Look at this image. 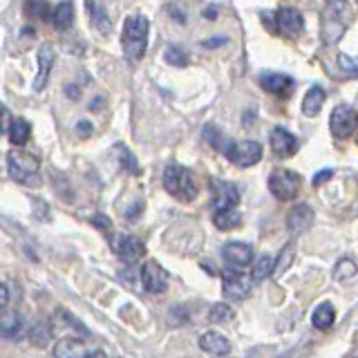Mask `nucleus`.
Segmentation results:
<instances>
[{"mask_svg":"<svg viewBox=\"0 0 358 358\" xmlns=\"http://www.w3.org/2000/svg\"><path fill=\"white\" fill-rule=\"evenodd\" d=\"M7 304H9V289L0 282V313L7 309Z\"/></svg>","mask_w":358,"mask_h":358,"instance_id":"35","label":"nucleus"},{"mask_svg":"<svg viewBox=\"0 0 358 358\" xmlns=\"http://www.w3.org/2000/svg\"><path fill=\"white\" fill-rule=\"evenodd\" d=\"M260 88L273 94V97H289V92L293 90V79L280 72H265L260 75Z\"/></svg>","mask_w":358,"mask_h":358,"instance_id":"12","label":"nucleus"},{"mask_svg":"<svg viewBox=\"0 0 358 358\" xmlns=\"http://www.w3.org/2000/svg\"><path fill=\"white\" fill-rule=\"evenodd\" d=\"M358 273V267H356V262L350 260V258H343L336 262V269H334V276L338 278V280H350L354 278Z\"/></svg>","mask_w":358,"mask_h":358,"instance_id":"30","label":"nucleus"},{"mask_svg":"<svg viewBox=\"0 0 358 358\" xmlns=\"http://www.w3.org/2000/svg\"><path fill=\"white\" fill-rule=\"evenodd\" d=\"M79 130L88 132V130H92V125H90V123H86V121H83V123H79Z\"/></svg>","mask_w":358,"mask_h":358,"instance_id":"38","label":"nucleus"},{"mask_svg":"<svg viewBox=\"0 0 358 358\" xmlns=\"http://www.w3.org/2000/svg\"><path fill=\"white\" fill-rule=\"evenodd\" d=\"M278 358H289V356H278Z\"/></svg>","mask_w":358,"mask_h":358,"instance_id":"41","label":"nucleus"},{"mask_svg":"<svg viewBox=\"0 0 358 358\" xmlns=\"http://www.w3.org/2000/svg\"><path fill=\"white\" fill-rule=\"evenodd\" d=\"M166 63H171V65H177V68H184L186 63H188V56H186V52H182L179 47H168L166 49V54H164Z\"/></svg>","mask_w":358,"mask_h":358,"instance_id":"31","label":"nucleus"},{"mask_svg":"<svg viewBox=\"0 0 358 358\" xmlns=\"http://www.w3.org/2000/svg\"><path fill=\"white\" fill-rule=\"evenodd\" d=\"M88 14H90V18H92V23H94V27H97L101 34H108V31L112 29V25H110V16H108V12H105V9L99 5V3H94V0H88Z\"/></svg>","mask_w":358,"mask_h":358,"instance_id":"25","label":"nucleus"},{"mask_svg":"<svg viewBox=\"0 0 358 358\" xmlns=\"http://www.w3.org/2000/svg\"><path fill=\"white\" fill-rule=\"evenodd\" d=\"M38 72H36V79H34V90H43L47 86V79H49V72L54 68V49L49 45H43L38 49Z\"/></svg>","mask_w":358,"mask_h":358,"instance_id":"18","label":"nucleus"},{"mask_svg":"<svg viewBox=\"0 0 358 358\" xmlns=\"http://www.w3.org/2000/svg\"><path fill=\"white\" fill-rule=\"evenodd\" d=\"M222 256L233 269H244L254 262V249L247 242H226L222 249Z\"/></svg>","mask_w":358,"mask_h":358,"instance_id":"10","label":"nucleus"},{"mask_svg":"<svg viewBox=\"0 0 358 358\" xmlns=\"http://www.w3.org/2000/svg\"><path fill=\"white\" fill-rule=\"evenodd\" d=\"M141 284L148 293H164L168 287V273L164 271L162 265L148 260L141 267Z\"/></svg>","mask_w":358,"mask_h":358,"instance_id":"9","label":"nucleus"},{"mask_svg":"<svg viewBox=\"0 0 358 358\" xmlns=\"http://www.w3.org/2000/svg\"><path fill=\"white\" fill-rule=\"evenodd\" d=\"M240 222H242V215L238 208H222V210H215V215H213V224L219 231H231Z\"/></svg>","mask_w":358,"mask_h":358,"instance_id":"24","label":"nucleus"},{"mask_svg":"<svg viewBox=\"0 0 358 358\" xmlns=\"http://www.w3.org/2000/svg\"><path fill=\"white\" fill-rule=\"evenodd\" d=\"M233 316H235L233 307H231V304H226V302H217L208 311L210 322H231V320H233Z\"/></svg>","mask_w":358,"mask_h":358,"instance_id":"28","label":"nucleus"},{"mask_svg":"<svg viewBox=\"0 0 358 358\" xmlns=\"http://www.w3.org/2000/svg\"><path fill=\"white\" fill-rule=\"evenodd\" d=\"M347 358H358V354H352V356H347Z\"/></svg>","mask_w":358,"mask_h":358,"instance_id":"40","label":"nucleus"},{"mask_svg":"<svg viewBox=\"0 0 358 358\" xmlns=\"http://www.w3.org/2000/svg\"><path fill=\"white\" fill-rule=\"evenodd\" d=\"M222 153L228 157V162H233L240 168H251L262 159V146L258 141H251V139L228 141Z\"/></svg>","mask_w":358,"mask_h":358,"instance_id":"5","label":"nucleus"},{"mask_svg":"<svg viewBox=\"0 0 358 358\" xmlns=\"http://www.w3.org/2000/svg\"><path fill=\"white\" fill-rule=\"evenodd\" d=\"M88 358H108V356H105L103 352H92V354H90Z\"/></svg>","mask_w":358,"mask_h":358,"instance_id":"39","label":"nucleus"},{"mask_svg":"<svg viewBox=\"0 0 358 358\" xmlns=\"http://www.w3.org/2000/svg\"><path fill=\"white\" fill-rule=\"evenodd\" d=\"M112 249H114V254H117L125 262H134V260L143 258V254H146L143 242L139 238H134V235H119V238H114Z\"/></svg>","mask_w":358,"mask_h":358,"instance_id":"13","label":"nucleus"},{"mask_svg":"<svg viewBox=\"0 0 358 358\" xmlns=\"http://www.w3.org/2000/svg\"><path fill=\"white\" fill-rule=\"evenodd\" d=\"M300 184H302L300 175L293 171H284V168L273 171L269 177V191L273 197L280 199V202H291V199H296Z\"/></svg>","mask_w":358,"mask_h":358,"instance_id":"4","label":"nucleus"},{"mask_svg":"<svg viewBox=\"0 0 358 358\" xmlns=\"http://www.w3.org/2000/svg\"><path fill=\"white\" fill-rule=\"evenodd\" d=\"M25 14L27 18L34 20H49L52 18V9L45 0H27L25 3Z\"/></svg>","mask_w":358,"mask_h":358,"instance_id":"27","label":"nucleus"},{"mask_svg":"<svg viewBox=\"0 0 358 358\" xmlns=\"http://www.w3.org/2000/svg\"><path fill=\"white\" fill-rule=\"evenodd\" d=\"M9 141H12L14 146H25L29 141V137H31V125L25 121V119H14L12 121V128H9Z\"/></svg>","mask_w":358,"mask_h":358,"instance_id":"26","label":"nucleus"},{"mask_svg":"<svg viewBox=\"0 0 358 358\" xmlns=\"http://www.w3.org/2000/svg\"><path fill=\"white\" fill-rule=\"evenodd\" d=\"M276 27L282 36L287 38H298L304 29V18L298 9L293 7H282L280 12L276 14Z\"/></svg>","mask_w":358,"mask_h":358,"instance_id":"8","label":"nucleus"},{"mask_svg":"<svg viewBox=\"0 0 358 358\" xmlns=\"http://www.w3.org/2000/svg\"><path fill=\"white\" fill-rule=\"evenodd\" d=\"M49 338H52V327H49V322H45V320L38 322L36 327H31V332H29V341L34 345H38V347L47 345Z\"/></svg>","mask_w":358,"mask_h":358,"instance_id":"29","label":"nucleus"},{"mask_svg":"<svg viewBox=\"0 0 358 358\" xmlns=\"http://www.w3.org/2000/svg\"><path fill=\"white\" fill-rule=\"evenodd\" d=\"M12 114H9V110H7V105H3L0 103V134L3 132H9V128H12Z\"/></svg>","mask_w":358,"mask_h":358,"instance_id":"34","label":"nucleus"},{"mask_svg":"<svg viewBox=\"0 0 358 358\" xmlns=\"http://www.w3.org/2000/svg\"><path fill=\"white\" fill-rule=\"evenodd\" d=\"M251 287H254L251 276H247V273H242L238 269L226 271L224 278H222V291H224V296L231 300H244L251 293Z\"/></svg>","mask_w":358,"mask_h":358,"instance_id":"7","label":"nucleus"},{"mask_svg":"<svg viewBox=\"0 0 358 358\" xmlns=\"http://www.w3.org/2000/svg\"><path fill=\"white\" fill-rule=\"evenodd\" d=\"M322 103H325V90L320 86H313L307 90L302 99V112L307 114V117H316L320 110H322Z\"/></svg>","mask_w":358,"mask_h":358,"instance_id":"22","label":"nucleus"},{"mask_svg":"<svg viewBox=\"0 0 358 358\" xmlns=\"http://www.w3.org/2000/svg\"><path fill=\"white\" fill-rule=\"evenodd\" d=\"M7 168H9V175H12L14 182L18 184H25V186H36L38 184V159L31 153L25 150H12L7 155Z\"/></svg>","mask_w":358,"mask_h":358,"instance_id":"3","label":"nucleus"},{"mask_svg":"<svg viewBox=\"0 0 358 358\" xmlns=\"http://www.w3.org/2000/svg\"><path fill=\"white\" fill-rule=\"evenodd\" d=\"M164 188L179 202H193L197 197V182L184 166H168L164 171Z\"/></svg>","mask_w":358,"mask_h":358,"instance_id":"2","label":"nucleus"},{"mask_svg":"<svg viewBox=\"0 0 358 358\" xmlns=\"http://www.w3.org/2000/svg\"><path fill=\"white\" fill-rule=\"evenodd\" d=\"M117 148H119V157H121V164H123L125 171H130V173H139V168H137V162H134L132 153L125 150L123 146H117Z\"/></svg>","mask_w":358,"mask_h":358,"instance_id":"33","label":"nucleus"},{"mask_svg":"<svg viewBox=\"0 0 358 358\" xmlns=\"http://www.w3.org/2000/svg\"><path fill=\"white\" fill-rule=\"evenodd\" d=\"M311 222H313V210L307 204H300L296 208H291V213L287 215V226L293 235L304 233V231L311 226Z\"/></svg>","mask_w":358,"mask_h":358,"instance_id":"16","label":"nucleus"},{"mask_svg":"<svg viewBox=\"0 0 358 358\" xmlns=\"http://www.w3.org/2000/svg\"><path fill=\"white\" fill-rule=\"evenodd\" d=\"M329 177H332V171H320L318 175L313 177V186H320L325 179H329Z\"/></svg>","mask_w":358,"mask_h":358,"instance_id":"36","label":"nucleus"},{"mask_svg":"<svg viewBox=\"0 0 358 358\" xmlns=\"http://www.w3.org/2000/svg\"><path fill=\"white\" fill-rule=\"evenodd\" d=\"M199 347H202L206 354H213V356H226L231 352L228 338L217 332H206L202 338H199Z\"/></svg>","mask_w":358,"mask_h":358,"instance_id":"19","label":"nucleus"},{"mask_svg":"<svg viewBox=\"0 0 358 358\" xmlns=\"http://www.w3.org/2000/svg\"><path fill=\"white\" fill-rule=\"evenodd\" d=\"M148 34H150V23L143 16H130L123 23V34H121V45L123 54L128 61L137 63L141 61L148 47Z\"/></svg>","mask_w":358,"mask_h":358,"instance_id":"1","label":"nucleus"},{"mask_svg":"<svg viewBox=\"0 0 358 358\" xmlns=\"http://www.w3.org/2000/svg\"><path fill=\"white\" fill-rule=\"evenodd\" d=\"M329 130L336 139H350L358 130V112L352 105H336L329 114Z\"/></svg>","mask_w":358,"mask_h":358,"instance_id":"6","label":"nucleus"},{"mask_svg":"<svg viewBox=\"0 0 358 358\" xmlns=\"http://www.w3.org/2000/svg\"><path fill=\"white\" fill-rule=\"evenodd\" d=\"M240 202V193L233 184L228 182H215L213 184V208L222 210V208H235Z\"/></svg>","mask_w":358,"mask_h":358,"instance_id":"15","label":"nucleus"},{"mask_svg":"<svg viewBox=\"0 0 358 358\" xmlns=\"http://www.w3.org/2000/svg\"><path fill=\"white\" fill-rule=\"evenodd\" d=\"M334 320H336V309H334L332 302L318 304V307H316L313 313H311V325L320 332H327L334 325Z\"/></svg>","mask_w":358,"mask_h":358,"instance_id":"20","label":"nucleus"},{"mask_svg":"<svg viewBox=\"0 0 358 358\" xmlns=\"http://www.w3.org/2000/svg\"><path fill=\"white\" fill-rule=\"evenodd\" d=\"M25 334V318L18 311H7L0 316V336L7 341L20 338Z\"/></svg>","mask_w":358,"mask_h":358,"instance_id":"17","label":"nucleus"},{"mask_svg":"<svg viewBox=\"0 0 358 358\" xmlns=\"http://www.w3.org/2000/svg\"><path fill=\"white\" fill-rule=\"evenodd\" d=\"M90 354L88 345L75 336H65L54 345V358H88Z\"/></svg>","mask_w":358,"mask_h":358,"instance_id":"14","label":"nucleus"},{"mask_svg":"<svg viewBox=\"0 0 358 358\" xmlns=\"http://www.w3.org/2000/svg\"><path fill=\"white\" fill-rule=\"evenodd\" d=\"M72 20H75V5H72L70 0H63V3H59L54 9H52L49 23L56 29H68L72 25Z\"/></svg>","mask_w":358,"mask_h":358,"instance_id":"21","label":"nucleus"},{"mask_svg":"<svg viewBox=\"0 0 358 358\" xmlns=\"http://www.w3.org/2000/svg\"><path fill=\"white\" fill-rule=\"evenodd\" d=\"M92 222H94V224H99V228H101V231H105V228H110V222H108V219H105V217H101V215H97V217H92Z\"/></svg>","mask_w":358,"mask_h":358,"instance_id":"37","label":"nucleus"},{"mask_svg":"<svg viewBox=\"0 0 358 358\" xmlns=\"http://www.w3.org/2000/svg\"><path fill=\"white\" fill-rule=\"evenodd\" d=\"M338 65H341V70H345V72H347V75L358 77V56H347V54H341V56H338Z\"/></svg>","mask_w":358,"mask_h":358,"instance_id":"32","label":"nucleus"},{"mask_svg":"<svg viewBox=\"0 0 358 358\" xmlns=\"http://www.w3.org/2000/svg\"><path fill=\"white\" fill-rule=\"evenodd\" d=\"M273 271H276V258H271V256H260V258L254 262L251 280H254V284H260V282H265L269 276H273Z\"/></svg>","mask_w":358,"mask_h":358,"instance_id":"23","label":"nucleus"},{"mask_svg":"<svg viewBox=\"0 0 358 358\" xmlns=\"http://www.w3.org/2000/svg\"><path fill=\"white\" fill-rule=\"evenodd\" d=\"M269 143H271L273 155L280 157V159H287V157L296 155V150H298V139L284 128H273Z\"/></svg>","mask_w":358,"mask_h":358,"instance_id":"11","label":"nucleus"}]
</instances>
